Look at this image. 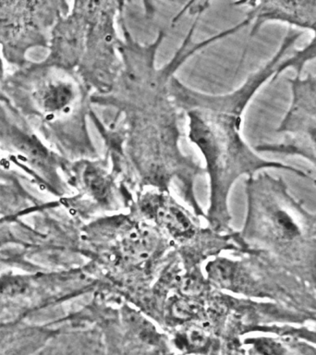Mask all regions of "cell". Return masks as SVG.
Segmentation results:
<instances>
[{"label":"cell","instance_id":"6da1fadb","mask_svg":"<svg viewBox=\"0 0 316 355\" xmlns=\"http://www.w3.org/2000/svg\"><path fill=\"white\" fill-rule=\"evenodd\" d=\"M298 40L296 34L288 32L272 58L228 95L200 94L183 86L174 76L169 81V95L174 104L187 112L189 138L206 160L217 206H224L230 185L241 175L259 169H280L306 176L298 169L261 158L241 134L247 106L265 84L280 76L284 58L291 54Z\"/></svg>","mask_w":316,"mask_h":355},{"label":"cell","instance_id":"7a4b0ae2","mask_svg":"<svg viewBox=\"0 0 316 355\" xmlns=\"http://www.w3.org/2000/svg\"><path fill=\"white\" fill-rule=\"evenodd\" d=\"M291 102L277 132L280 142L257 145L256 152L299 156L316 168V74L289 79Z\"/></svg>","mask_w":316,"mask_h":355},{"label":"cell","instance_id":"3957f363","mask_svg":"<svg viewBox=\"0 0 316 355\" xmlns=\"http://www.w3.org/2000/svg\"><path fill=\"white\" fill-rule=\"evenodd\" d=\"M121 2H84L87 15L86 34L87 81L98 94L112 90L121 73L122 62L116 54L121 39L116 36L114 18Z\"/></svg>","mask_w":316,"mask_h":355},{"label":"cell","instance_id":"277c9868","mask_svg":"<svg viewBox=\"0 0 316 355\" xmlns=\"http://www.w3.org/2000/svg\"><path fill=\"white\" fill-rule=\"evenodd\" d=\"M248 8L244 20L252 25L251 36L258 33L267 23L288 25L297 30H308L312 34L309 43L300 49H293L286 58V70L301 75L305 66L316 60V1H251L240 3Z\"/></svg>","mask_w":316,"mask_h":355},{"label":"cell","instance_id":"5b68a950","mask_svg":"<svg viewBox=\"0 0 316 355\" xmlns=\"http://www.w3.org/2000/svg\"><path fill=\"white\" fill-rule=\"evenodd\" d=\"M49 332L33 326L0 328V355H31L43 346Z\"/></svg>","mask_w":316,"mask_h":355},{"label":"cell","instance_id":"8992f818","mask_svg":"<svg viewBox=\"0 0 316 355\" xmlns=\"http://www.w3.org/2000/svg\"><path fill=\"white\" fill-rule=\"evenodd\" d=\"M76 91L73 84L60 83L50 87L44 95L46 110L58 111L71 104L75 98Z\"/></svg>","mask_w":316,"mask_h":355}]
</instances>
